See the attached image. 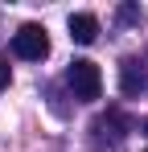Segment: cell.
<instances>
[{"label": "cell", "mask_w": 148, "mask_h": 152, "mask_svg": "<svg viewBox=\"0 0 148 152\" xmlns=\"http://www.w3.org/2000/svg\"><path fill=\"white\" fill-rule=\"evenodd\" d=\"M66 86L74 91L78 103H95L99 95H103V74H99L95 62L78 58V62H70V70H66Z\"/></svg>", "instance_id": "obj_1"}, {"label": "cell", "mask_w": 148, "mask_h": 152, "mask_svg": "<svg viewBox=\"0 0 148 152\" xmlns=\"http://www.w3.org/2000/svg\"><path fill=\"white\" fill-rule=\"evenodd\" d=\"M12 53L25 58V62H41L49 53V37L41 25H21L17 29V37H12Z\"/></svg>", "instance_id": "obj_2"}, {"label": "cell", "mask_w": 148, "mask_h": 152, "mask_svg": "<svg viewBox=\"0 0 148 152\" xmlns=\"http://www.w3.org/2000/svg\"><path fill=\"white\" fill-rule=\"evenodd\" d=\"M144 86H148L144 66H140L136 58H123V62H119V91H123V95H140Z\"/></svg>", "instance_id": "obj_3"}, {"label": "cell", "mask_w": 148, "mask_h": 152, "mask_svg": "<svg viewBox=\"0 0 148 152\" xmlns=\"http://www.w3.org/2000/svg\"><path fill=\"white\" fill-rule=\"evenodd\" d=\"M70 37L78 41V45H91L99 37V21L91 17V12H70Z\"/></svg>", "instance_id": "obj_4"}, {"label": "cell", "mask_w": 148, "mask_h": 152, "mask_svg": "<svg viewBox=\"0 0 148 152\" xmlns=\"http://www.w3.org/2000/svg\"><path fill=\"white\" fill-rule=\"evenodd\" d=\"M99 132H107V127H111V136H115V140H123V136H127V132H132V119H127V115H123V111H107V115H103V119H99Z\"/></svg>", "instance_id": "obj_5"}, {"label": "cell", "mask_w": 148, "mask_h": 152, "mask_svg": "<svg viewBox=\"0 0 148 152\" xmlns=\"http://www.w3.org/2000/svg\"><path fill=\"white\" fill-rule=\"evenodd\" d=\"M8 86V62H0V91Z\"/></svg>", "instance_id": "obj_6"}]
</instances>
